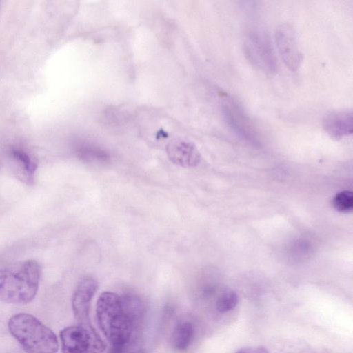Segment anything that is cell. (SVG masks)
Masks as SVG:
<instances>
[{
    "label": "cell",
    "mask_w": 353,
    "mask_h": 353,
    "mask_svg": "<svg viewBox=\"0 0 353 353\" xmlns=\"http://www.w3.org/2000/svg\"><path fill=\"white\" fill-rule=\"evenodd\" d=\"M96 315L100 329L111 345L110 353H123L134 322L125 311L121 296L112 292L102 293L97 302Z\"/></svg>",
    "instance_id": "cell-1"
},
{
    "label": "cell",
    "mask_w": 353,
    "mask_h": 353,
    "mask_svg": "<svg viewBox=\"0 0 353 353\" xmlns=\"http://www.w3.org/2000/svg\"><path fill=\"white\" fill-rule=\"evenodd\" d=\"M41 266L34 259L17 261L0 268V301L27 304L35 297Z\"/></svg>",
    "instance_id": "cell-2"
},
{
    "label": "cell",
    "mask_w": 353,
    "mask_h": 353,
    "mask_svg": "<svg viewBox=\"0 0 353 353\" xmlns=\"http://www.w3.org/2000/svg\"><path fill=\"white\" fill-rule=\"evenodd\" d=\"M10 333L27 353H56V334L35 316L27 313L13 315L8 321Z\"/></svg>",
    "instance_id": "cell-3"
},
{
    "label": "cell",
    "mask_w": 353,
    "mask_h": 353,
    "mask_svg": "<svg viewBox=\"0 0 353 353\" xmlns=\"http://www.w3.org/2000/svg\"><path fill=\"white\" fill-rule=\"evenodd\" d=\"M244 50L249 61L268 75L278 70L276 57L270 36L265 31H249L245 38Z\"/></svg>",
    "instance_id": "cell-4"
},
{
    "label": "cell",
    "mask_w": 353,
    "mask_h": 353,
    "mask_svg": "<svg viewBox=\"0 0 353 353\" xmlns=\"http://www.w3.org/2000/svg\"><path fill=\"white\" fill-rule=\"evenodd\" d=\"M62 353H103L105 345L92 326L75 325L60 332Z\"/></svg>",
    "instance_id": "cell-5"
},
{
    "label": "cell",
    "mask_w": 353,
    "mask_h": 353,
    "mask_svg": "<svg viewBox=\"0 0 353 353\" xmlns=\"http://www.w3.org/2000/svg\"><path fill=\"white\" fill-rule=\"evenodd\" d=\"M221 108L227 125L234 133L248 141H256L257 128L238 100L224 95Z\"/></svg>",
    "instance_id": "cell-6"
},
{
    "label": "cell",
    "mask_w": 353,
    "mask_h": 353,
    "mask_svg": "<svg viewBox=\"0 0 353 353\" xmlns=\"http://www.w3.org/2000/svg\"><path fill=\"white\" fill-rule=\"evenodd\" d=\"M275 41L279 53L285 66L291 71H296L302 61L294 28L288 23L279 25L275 30Z\"/></svg>",
    "instance_id": "cell-7"
},
{
    "label": "cell",
    "mask_w": 353,
    "mask_h": 353,
    "mask_svg": "<svg viewBox=\"0 0 353 353\" xmlns=\"http://www.w3.org/2000/svg\"><path fill=\"white\" fill-rule=\"evenodd\" d=\"M97 289V282L92 277H85L77 284L72 298L74 315L80 325L92 326L89 312L90 303Z\"/></svg>",
    "instance_id": "cell-8"
},
{
    "label": "cell",
    "mask_w": 353,
    "mask_h": 353,
    "mask_svg": "<svg viewBox=\"0 0 353 353\" xmlns=\"http://www.w3.org/2000/svg\"><path fill=\"white\" fill-rule=\"evenodd\" d=\"M323 128L331 137L341 139L352 133L353 114L352 110H336L325 115Z\"/></svg>",
    "instance_id": "cell-9"
},
{
    "label": "cell",
    "mask_w": 353,
    "mask_h": 353,
    "mask_svg": "<svg viewBox=\"0 0 353 353\" xmlns=\"http://www.w3.org/2000/svg\"><path fill=\"white\" fill-rule=\"evenodd\" d=\"M169 159L175 164L191 168L196 166L201 160V155L196 146L188 141L175 139L167 145Z\"/></svg>",
    "instance_id": "cell-10"
},
{
    "label": "cell",
    "mask_w": 353,
    "mask_h": 353,
    "mask_svg": "<svg viewBox=\"0 0 353 353\" xmlns=\"http://www.w3.org/2000/svg\"><path fill=\"white\" fill-rule=\"evenodd\" d=\"M193 335L194 327L190 321H179L176 324L172 335L173 347L179 351L186 350L192 340Z\"/></svg>",
    "instance_id": "cell-11"
},
{
    "label": "cell",
    "mask_w": 353,
    "mask_h": 353,
    "mask_svg": "<svg viewBox=\"0 0 353 353\" xmlns=\"http://www.w3.org/2000/svg\"><path fill=\"white\" fill-rule=\"evenodd\" d=\"M238 302L239 296L236 292L232 290H226L218 297L216 308L219 313L224 314L234 310Z\"/></svg>",
    "instance_id": "cell-12"
},
{
    "label": "cell",
    "mask_w": 353,
    "mask_h": 353,
    "mask_svg": "<svg viewBox=\"0 0 353 353\" xmlns=\"http://www.w3.org/2000/svg\"><path fill=\"white\" fill-rule=\"evenodd\" d=\"M11 154L13 158L19 162L21 167L23 168L27 179H32V176L37 167V163L23 150L13 149L11 151Z\"/></svg>",
    "instance_id": "cell-13"
},
{
    "label": "cell",
    "mask_w": 353,
    "mask_h": 353,
    "mask_svg": "<svg viewBox=\"0 0 353 353\" xmlns=\"http://www.w3.org/2000/svg\"><path fill=\"white\" fill-rule=\"evenodd\" d=\"M332 204L336 210L340 212H350L353 209V194L351 191L343 190L335 194Z\"/></svg>",
    "instance_id": "cell-14"
},
{
    "label": "cell",
    "mask_w": 353,
    "mask_h": 353,
    "mask_svg": "<svg viewBox=\"0 0 353 353\" xmlns=\"http://www.w3.org/2000/svg\"><path fill=\"white\" fill-rule=\"evenodd\" d=\"M235 353H270L263 346H254L241 348Z\"/></svg>",
    "instance_id": "cell-15"
},
{
    "label": "cell",
    "mask_w": 353,
    "mask_h": 353,
    "mask_svg": "<svg viewBox=\"0 0 353 353\" xmlns=\"http://www.w3.org/2000/svg\"><path fill=\"white\" fill-rule=\"evenodd\" d=\"M136 353H141V352H136Z\"/></svg>",
    "instance_id": "cell-16"
}]
</instances>
